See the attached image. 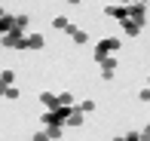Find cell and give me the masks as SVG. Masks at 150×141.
Segmentation results:
<instances>
[{
	"instance_id": "4fadbf2b",
	"label": "cell",
	"mask_w": 150,
	"mask_h": 141,
	"mask_svg": "<svg viewBox=\"0 0 150 141\" xmlns=\"http://www.w3.org/2000/svg\"><path fill=\"white\" fill-rule=\"evenodd\" d=\"M55 98H58V104H64V107H71V104H77V98H74L71 92H58Z\"/></svg>"
},
{
	"instance_id": "e0dca14e",
	"label": "cell",
	"mask_w": 150,
	"mask_h": 141,
	"mask_svg": "<svg viewBox=\"0 0 150 141\" xmlns=\"http://www.w3.org/2000/svg\"><path fill=\"white\" fill-rule=\"evenodd\" d=\"M77 107H80L83 113H92V111H95V101H92V98H86V101H80Z\"/></svg>"
},
{
	"instance_id": "ac0fdd59",
	"label": "cell",
	"mask_w": 150,
	"mask_h": 141,
	"mask_svg": "<svg viewBox=\"0 0 150 141\" xmlns=\"http://www.w3.org/2000/svg\"><path fill=\"white\" fill-rule=\"evenodd\" d=\"M67 3H71V6H77V3H80V0H67Z\"/></svg>"
},
{
	"instance_id": "8992f818",
	"label": "cell",
	"mask_w": 150,
	"mask_h": 141,
	"mask_svg": "<svg viewBox=\"0 0 150 141\" xmlns=\"http://www.w3.org/2000/svg\"><path fill=\"white\" fill-rule=\"evenodd\" d=\"M43 46H46V40H43V34H37V31H31V34H25V49L37 52V49H43Z\"/></svg>"
},
{
	"instance_id": "3957f363",
	"label": "cell",
	"mask_w": 150,
	"mask_h": 141,
	"mask_svg": "<svg viewBox=\"0 0 150 141\" xmlns=\"http://www.w3.org/2000/svg\"><path fill=\"white\" fill-rule=\"evenodd\" d=\"M117 49H120V40L117 37H104V40H98V46H95V58L107 55V52H117Z\"/></svg>"
},
{
	"instance_id": "9a60e30c",
	"label": "cell",
	"mask_w": 150,
	"mask_h": 141,
	"mask_svg": "<svg viewBox=\"0 0 150 141\" xmlns=\"http://www.w3.org/2000/svg\"><path fill=\"white\" fill-rule=\"evenodd\" d=\"M46 138H61V126H55V123H52V126H46Z\"/></svg>"
},
{
	"instance_id": "d6986e66",
	"label": "cell",
	"mask_w": 150,
	"mask_h": 141,
	"mask_svg": "<svg viewBox=\"0 0 150 141\" xmlns=\"http://www.w3.org/2000/svg\"><path fill=\"white\" fill-rule=\"evenodd\" d=\"M3 86H6V83H0V98H3Z\"/></svg>"
},
{
	"instance_id": "2e32d148",
	"label": "cell",
	"mask_w": 150,
	"mask_h": 141,
	"mask_svg": "<svg viewBox=\"0 0 150 141\" xmlns=\"http://www.w3.org/2000/svg\"><path fill=\"white\" fill-rule=\"evenodd\" d=\"M0 83H16V71H0Z\"/></svg>"
},
{
	"instance_id": "ffe728a7",
	"label": "cell",
	"mask_w": 150,
	"mask_h": 141,
	"mask_svg": "<svg viewBox=\"0 0 150 141\" xmlns=\"http://www.w3.org/2000/svg\"><path fill=\"white\" fill-rule=\"evenodd\" d=\"M129 3H132V0H129ZM135 3H147V0H135Z\"/></svg>"
},
{
	"instance_id": "6da1fadb",
	"label": "cell",
	"mask_w": 150,
	"mask_h": 141,
	"mask_svg": "<svg viewBox=\"0 0 150 141\" xmlns=\"http://www.w3.org/2000/svg\"><path fill=\"white\" fill-rule=\"evenodd\" d=\"M0 46H3V49H25V31L12 25L9 31L0 34Z\"/></svg>"
},
{
	"instance_id": "ba28073f",
	"label": "cell",
	"mask_w": 150,
	"mask_h": 141,
	"mask_svg": "<svg viewBox=\"0 0 150 141\" xmlns=\"http://www.w3.org/2000/svg\"><path fill=\"white\" fill-rule=\"evenodd\" d=\"M64 34H71V40H74V43H77V46L89 43V34H86L83 28H77V25H67V31H64Z\"/></svg>"
},
{
	"instance_id": "5b68a950",
	"label": "cell",
	"mask_w": 150,
	"mask_h": 141,
	"mask_svg": "<svg viewBox=\"0 0 150 141\" xmlns=\"http://www.w3.org/2000/svg\"><path fill=\"white\" fill-rule=\"evenodd\" d=\"M83 120H86V113L80 111L77 104H71V107H67V117H64V126H83Z\"/></svg>"
},
{
	"instance_id": "5bb4252c",
	"label": "cell",
	"mask_w": 150,
	"mask_h": 141,
	"mask_svg": "<svg viewBox=\"0 0 150 141\" xmlns=\"http://www.w3.org/2000/svg\"><path fill=\"white\" fill-rule=\"evenodd\" d=\"M67 25H71L67 16H55V18H52V28H55V31H67Z\"/></svg>"
},
{
	"instance_id": "277c9868",
	"label": "cell",
	"mask_w": 150,
	"mask_h": 141,
	"mask_svg": "<svg viewBox=\"0 0 150 141\" xmlns=\"http://www.w3.org/2000/svg\"><path fill=\"white\" fill-rule=\"evenodd\" d=\"M95 62L101 64V77H104V80L113 77V71H117V58H113L110 52H107V55H101V58H95Z\"/></svg>"
},
{
	"instance_id": "30bf717a",
	"label": "cell",
	"mask_w": 150,
	"mask_h": 141,
	"mask_svg": "<svg viewBox=\"0 0 150 141\" xmlns=\"http://www.w3.org/2000/svg\"><path fill=\"white\" fill-rule=\"evenodd\" d=\"M40 104H43V107H55V104H58L55 92H40Z\"/></svg>"
},
{
	"instance_id": "7c38bea8",
	"label": "cell",
	"mask_w": 150,
	"mask_h": 141,
	"mask_svg": "<svg viewBox=\"0 0 150 141\" xmlns=\"http://www.w3.org/2000/svg\"><path fill=\"white\" fill-rule=\"evenodd\" d=\"M12 25H16V28H22V31H28V25H31V18L25 16V12H22V16H12Z\"/></svg>"
},
{
	"instance_id": "52a82bcc",
	"label": "cell",
	"mask_w": 150,
	"mask_h": 141,
	"mask_svg": "<svg viewBox=\"0 0 150 141\" xmlns=\"http://www.w3.org/2000/svg\"><path fill=\"white\" fill-rule=\"evenodd\" d=\"M120 28L126 31L129 37H138V34H141V28H144V25H138V22H135V18H129V16H126V18H120Z\"/></svg>"
},
{
	"instance_id": "9c48e42d",
	"label": "cell",
	"mask_w": 150,
	"mask_h": 141,
	"mask_svg": "<svg viewBox=\"0 0 150 141\" xmlns=\"http://www.w3.org/2000/svg\"><path fill=\"white\" fill-rule=\"evenodd\" d=\"M104 16L120 22V18H126V6H122V3H110V6H104Z\"/></svg>"
},
{
	"instance_id": "8fae6325",
	"label": "cell",
	"mask_w": 150,
	"mask_h": 141,
	"mask_svg": "<svg viewBox=\"0 0 150 141\" xmlns=\"http://www.w3.org/2000/svg\"><path fill=\"white\" fill-rule=\"evenodd\" d=\"M3 98H6V101H16V98H18V89H16V83L3 86Z\"/></svg>"
},
{
	"instance_id": "7a4b0ae2",
	"label": "cell",
	"mask_w": 150,
	"mask_h": 141,
	"mask_svg": "<svg viewBox=\"0 0 150 141\" xmlns=\"http://www.w3.org/2000/svg\"><path fill=\"white\" fill-rule=\"evenodd\" d=\"M126 16L135 18L138 25H144V22H147V3H135V0H132V3H126Z\"/></svg>"
}]
</instances>
